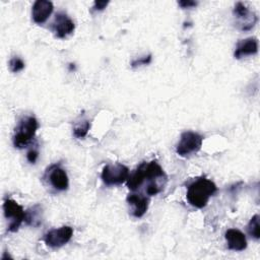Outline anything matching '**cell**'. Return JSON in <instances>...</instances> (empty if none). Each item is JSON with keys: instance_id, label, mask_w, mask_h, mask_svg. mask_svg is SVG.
Instances as JSON below:
<instances>
[{"instance_id": "6da1fadb", "label": "cell", "mask_w": 260, "mask_h": 260, "mask_svg": "<svg viewBox=\"0 0 260 260\" xmlns=\"http://www.w3.org/2000/svg\"><path fill=\"white\" fill-rule=\"evenodd\" d=\"M167 181L168 176L156 160H151L141 162L133 173L129 174L126 184L130 191L135 192L146 182L145 195L154 196L164 190Z\"/></svg>"}, {"instance_id": "7a4b0ae2", "label": "cell", "mask_w": 260, "mask_h": 260, "mask_svg": "<svg viewBox=\"0 0 260 260\" xmlns=\"http://www.w3.org/2000/svg\"><path fill=\"white\" fill-rule=\"evenodd\" d=\"M216 191L217 187L211 180L205 177H200L188 185L186 198L191 206L203 208Z\"/></svg>"}, {"instance_id": "3957f363", "label": "cell", "mask_w": 260, "mask_h": 260, "mask_svg": "<svg viewBox=\"0 0 260 260\" xmlns=\"http://www.w3.org/2000/svg\"><path fill=\"white\" fill-rule=\"evenodd\" d=\"M38 128L39 123L34 116L22 117L14 130L12 138L14 147L19 149L26 147L34 139Z\"/></svg>"}, {"instance_id": "277c9868", "label": "cell", "mask_w": 260, "mask_h": 260, "mask_svg": "<svg viewBox=\"0 0 260 260\" xmlns=\"http://www.w3.org/2000/svg\"><path fill=\"white\" fill-rule=\"evenodd\" d=\"M203 136L194 131H185L181 134L180 140L176 145V152L182 157L190 156L200 150Z\"/></svg>"}, {"instance_id": "5b68a950", "label": "cell", "mask_w": 260, "mask_h": 260, "mask_svg": "<svg viewBox=\"0 0 260 260\" xmlns=\"http://www.w3.org/2000/svg\"><path fill=\"white\" fill-rule=\"evenodd\" d=\"M129 169L120 162L109 164L103 168L101 178L105 185L115 186L126 182L129 177Z\"/></svg>"}, {"instance_id": "8992f818", "label": "cell", "mask_w": 260, "mask_h": 260, "mask_svg": "<svg viewBox=\"0 0 260 260\" xmlns=\"http://www.w3.org/2000/svg\"><path fill=\"white\" fill-rule=\"evenodd\" d=\"M3 210L5 217L9 220L8 232H17L21 223L25 219V211L13 199H6L3 203Z\"/></svg>"}, {"instance_id": "52a82bcc", "label": "cell", "mask_w": 260, "mask_h": 260, "mask_svg": "<svg viewBox=\"0 0 260 260\" xmlns=\"http://www.w3.org/2000/svg\"><path fill=\"white\" fill-rule=\"evenodd\" d=\"M48 184L56 191H66L69 187V179L66 171L58 164L50 166L44 176Z\"/></svg>"}, {"instance_id": "ba28073f", "label": "cell", "mask_w": 260, "mask_h": 260, "mask_svg": "<svg viewBox=\"0 0 260 260\" xmlns=\"http://www.w3.org/2000/svg\"><path fill=\"white\" fill-rule=\"evenodd\" d=\"M73 236V229L69 225H63L47 232L44 236V242L50 248L56 249L66 245Z\"/></svg>"}, {"instance_id": "9c48e42d", "label": "cell", "mask_w": 260, "mask_h": 260, "mask_svg": "<svg viewBox=\"0 0 260 260\" xmlns=\"http://www.w3.org/2000/svg\"><path fill=\"white\" fill-rule=\"evenodd\" d=\"M233 13L235 17L239 20L238 25L240 29L244 31L252 29L258 21V17L255 14V12L251 11L249 7H247L246 4L243 2L236 3Z\"/></svg>"}, {"instance_id": "30bf717a", "label": "cell", "mask_w": 260, "mask_h": 260, "mask_svg": "<svg viewBox=\"0 0 260 260\" xmlns=\"http://www.w3.org/2000/svg\"><path fill=\"white\" fill-rule=\"evenodd\" d=\"M51 27L57 38L64 39L73 32L75 28V24L73 20L66 13L58 12L55 15V18Z\"/></svg>"}, {"instance_id": "8fae6325", "label": "cell", "mask_w": 260, "mask_h": 260, "mask_svg": "<svg viewBox=\"0 0 260 260\" xmlns=\"http://www.w3.org/2000/svg\"><path fill=\"white\" fill-rule=\"evenodd\" d=\"M127 203L131 206V214L134 217H142L148 209L149 197L142 193H129L127 198Z\"/></svg>"}, {"instance_id": "7c38bea8", "label": "cell", "mask_w": 260, "mask_h": 260, "mask_svg": "<svg viewBox=\"0 0 260 260\" xmlns=\"http://www.w3.org/2000/svg\"><path fill=\"white\" fill-rule=\"evenodd\" d=\"M54 9L53 3L48 0H37L31 7L32 20L38 23H44L52 14Z\"/></svg>"}, {"instance_id": "4fadbf2b", "label": "cell", "mask_w": 260, "mask_h": 260, "mask_svg": "<svg viewBox=\"0 0 260 260\" xmlns=\"http://www.w3.org/2000/svg\"><path fill=\"white\" fill-rule=\"evenodd\" d=\"M224 238L228 244V249L232 251H244L247 248V239L244 233L237 229H229Z\"/></svg>"}, {"instance_id": "5bb4252c", "label": "cell", "mask_w": 260, "mask_h": 260, "mask_svg": "<svg viewBox=\"0 0 260 260\" xmlns=\"http://www.w3.org/2000/svg\"><path fill=\"white\" fill-rule=\"evenodd\" d=\"M258 52V40L254 37H250L238 42L234 57L236 59H241L247 56L255 55Z\"/></svg>"}, {"instance_id": "9a60e30c", "label": "cell", "mask_w": 260, "mask_h": 260, "mask_svg": "<svg viewBox=\"0 0 260 260\" xmlns=\"http://www.w3.org/2000/svg\"><path fill=\"white\" fill-rule=\"evenodd\" d=\"M89 129H90V122L87 120H83V121L77 123L73 127V135L79 139L84 138L87 135Z\"/></svg>"}, {"instance_id": "2e32d148", "label": "cell", "mask_w": 260, "mask_h": 260, "mask_svg": "<svg viewBox=\"0 0 260 260\" xmlns=\"http://www.w3.org/2000/svg\"><path fill=\"white\" fill-rule=\"evenodd\" d=\"M248 234L254 238L255 240L260 239V230H259V214H255L250 219L248 225H247Z\"/></svg>"}, {"instance_id": "e0dca14e", "label": "cell", "mask_w": 260, "mask_h": 260, "mask_svg": "<svg viewBox=\"0 0 260 260\" xmlns=\"http://www.w3.org/2000/svg\"><path fill=\"white\" fill-rule=\"evenodd\" d=\"M36 208H37V205L34 206L31 209L25 211V219H24V221L27 224H30L34 226L39 225L42 221L40 216V210H36Z\"/></svg>"}, {"instance_id": "ac0fdd59", "label": "cell", "mask_w": 260, "mask_h": 260, "mask_svg": "<svg viewBox=\"0 0 260 260\" xmlns=\"http://www.w3.org/2000/svg\"><path fill=\"white\" fill-rule=\"evenodd\" d=\"M8 66H9V69L11 72L13 73H17L19 71H21L23 68H24V62L21 58L19 57H12L10 60H9V63H8Z\"/></svg>"}, {"instance_id": "d6986e66", "label": "cell", "mask_w": 260, "mask_h": 260, "mask_svg": "<svg viewBox=\"0 0 260 260\" xmlns=\"http://www.w3.org/2000/svg\"><path fill=\"white\" fill-rule=\"evenodd\" d=\"M151 61V55H147V56H144L142 58H139V59H136L134 61L131 62V66L133 68L135 67H138V66H142V65H147L149 64Z\"/></svg>"}, {"instance_id": "ffe728a7", "label": "cell", "mask_w": 260, "mask_h": 260, "mask_svg": "<svg viewBox=\"0 0 260 260\" xmlns=\"http://www.w3.org/2000/svg\"><path fill=\"white\" fill-rule=\"evenodd\" d=\"M38 157H39V151H38L37 149H35V148H31V149L28 150L27 153H26V159H27L30 164H35V162L37 161Z\"/></svg>"}, {"instance_id": "44dd1931", "label": "cell", "mask_w": 260, "mask_h": 260, "mask_svg": "<svg viewBox=\"0 0 260 260\" xmlns=\"http://www.w3.org/2000/svg\"><path fill=\"white\" fill-rule=\"evenodd\" d=\"M178 4L182 7V8H192V7H195L197 5V2L195 1H190V0H182V1H179Z\"/></svg>"}, {"instance_id": "7402d4cb", "label": "cell", "mask_w": 260, "mask_h": 260, "mask_svg": "<svg viewBox=\"0 0 260 260\" xmlns=\"http://www.w3.org/2000/svg\"><path fill=\"white\" fill-rule=\"evenodd\" d=\"M109 4V1H95L93 4V9L94 10H103L107 7V5Z\"/></svg>"}]
</instances>
